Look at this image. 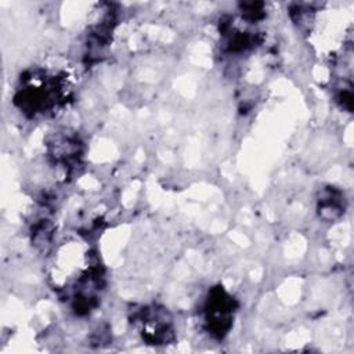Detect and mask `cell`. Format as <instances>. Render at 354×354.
<instances>
[{"label": "cell", "mask_w": 354, "mask_h": 354, "mask_svg": "<svg viewBox=\"0 0 354 354\" xmlns=\"http://www.w3.org/2000/svg\"><path fill=\"white\" fill-rule=\"evenodd\" d=\"M142 326V335L152 343H166L169 342V335H171L170 319L165 317L162 310L155 307L142 308L138 314Z\"/></svg>", "instance_id": "cell-2"}, {"label": "cell", "mask_w": 354, "mask_h": 354, "mask_svg": "<svg viewBox=\"0 0 354 354\" xmlns=\"http://www.w3.org/2000/svg\"><path fill=\"white\" fill-rule=\"evenodd\" d=\"M235 310V300L221 288H216L210 292L206 301V321L212 333L223 337L231 326L232 315Z\"/></svg>", "instance_id": "cell-1"}]
</instances>
